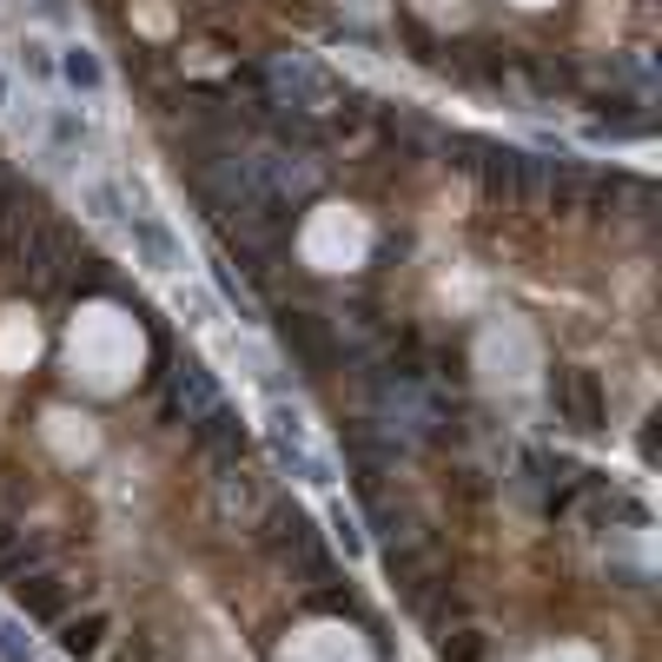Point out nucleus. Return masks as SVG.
I'll use <instances>...</instances> for the list:
<instances>
[{
	"instance_id": "6",
	"label": "nucleus",
	"mask_w": 662,
	"mask_h": 662,
	"mask_svg": "<svg viewBox=\"0 0 662 662\" xmlns=\"http://www.w3.org/2000/svg\"><path fill=\"white\" fill-rule=\"evenodd\" d=\"M265 444H272V458L298 477V484H332V471H325V458L305 444V424H298V411L285 404V398H272V424H265Z\"/></svg>"
},
{
	"instance_id": "23",
	"label": "nucleus",
	"mask_w": 662,
	"mask_h": 662,
	"mask_svg": "<svg viewBox=\"0 0 662 662\" xmlns=\"http://www.w3.org/2000/svg\"><path fill=\"white\" fill-rule=\"evenodd\" d=\"M637 451H643V464H656V451H662V418H643V438H637Z\"/></svg>"
},
{
	"instance_id": "22",
	"label": "nucleus",
	"mask_w": 662,
	"mask_h": 662,
	"mask_svg": "<svg viewBox=\"0 0 662 662\" xmlns=\"http://www.w3.org/2000/svg\"><path fill=\"white\" fill-rule=\"evenodd\" d=\"M60 73H66V80H73V86H99V60H93V53H86V46H73V53H66V60H60Z\"/></svg>"
},
{
	"instance_id": "20",
	"label": "nucleus",
	"mask_w": 662,
	"mask_h": 662,
	"mask_svg": "<svg viewBox=\"0 0 662 662\" xmlns=\"http://www.w3.org/2000/svg\"><path fill=\"white\" fill-rule=\"evenodd\" d=\"M0 662H33V637L20 617H0Z\"/></svg>"
},
{
	"instance_id": "14",
	"label": "nucleus",
	"mask_w": 662,
	"mask_h": 662,
	"mask_svg": "<svg viewBox=\"0 0 662 662\" xmlns=\"http://www.w3.org/2000/svg\"><path fill=\"white\" fill-rule=\"evenodd\" d=\"M40 557H46V544H40V537L7 530V537H0V584H20L27 570H40Z\"/></svg>"
},
{
	"instance_id": "3",
	"label": "nucleus",
	"mask_w": 662,
	"mask_h": 662,
	"mask_svg": "<svg viewBox=\"0 0 662 662\" xmlns=\"http://www.w3.org/2000/svg\"><path fill=\"white\" fill-rule=\"evenodd\" d=\"M265 73V93L279 99V106H292V113H332L338 99H345V86L312 60V53H279L272 66H259Z\"/></svg>"
},
{
	"instance_id": "25",
	"label": "nucleus",
	"mask_w": 662,
	"mask_h": 662,
	"mask_svg": "<svg viewBox=\"0 0 662 662\" xmlns=\"http://www.w3.org/2000/svg\"><path fill=\"white\" fill-rule=\"evenodd\" d=\"M113 662H153V643H133L126 656H113Z\"/></svg>"
},
{
	"instance_id": "12",
	"label": "nucleus",
	"mask_w": 662,
	"mask_h": 662,
	"mask_svg": "<svg viewBox=\"0 0 662 662\" xmlns=\"http://www.w3.org/2000/svg\"><path fill=\"white\" fill-rule=\"evenodd\" d=\"M212 292H219V298H225V305L239 312V325H265V312H259L252 285H245V279L232 272V252H219V259H212Z\"/></svg>"
},
{
	"instance_id": "17",
	"label": "nucleus",
	"mask_w": 662,
	"mask_h": 662,
	"mask_svg": "<svg viewBox=\"0 0 662 662\" xmlns=\"http://www.w3.org/2000/svg\"><path fill=\"white\" fill-rule=\"evenodd\" d=\"M590 524H597V530H610V524H637V530H643V524H650V511H643L637 497L610 491V497H597V504H590Z\"/></svg>"
},
{
	"instance_id": "5",
	"label": "nucleus",
	"mask_w": 662,
	"mask_h": 662,
	"mask_svg": "<svg viewBox=\"0 0 662 662\" xmlns=\"http://www.w3.org/2000/svg\"><path fill=\"white\" fill-rule=\"evenodd\" d=\"M272 325H279L285 351H292L312 378H332V371L345 365V338L332 332V318H318V312H279Z\"/></svg>"
},
{
	"instance_id": "13",
	"label": "nucleus",
	"mask_w": 662,
	"mask_h": 662,
	"mask_svg": "<svg viewBox=\"0 0 662 662\" xmlns=\"http://www.w3.org/2000/svg\"><path fill=\"white\" fill-rule=\"evenodd\" d=\"M172 398L199 418L206 404H219V385H212V371H206L199 358H179V365H172Z\"/></svg>"
},
{
	"instance_id": "24",
	"label": "nucleus",
	"mask_w": 662,
	"mask_h": 662,
	"mask_svg": "<svg viewBox=\"0 0 662 662\" xmlns=\"http://www.w3.org/2000/svg\"><path fill=\"white\" fill-rule=\"evenodd\" d=\"M159 424H192V411H186L179 398H166V404H159Z\"/></svg>"
},
{
	"instance_id": "7",
	"label": "nucleus",
	"mask_w": 662,
	"mask_h": 662,
	"mask_svg": "<svg viewBox=\"0 0 662 662\" xmlns=\"http://www.w3.org/2000/svg\"><path fill=\"white\" fill-rule=\"evenodd\" d=\"M385 577H391V590L404 597V603H424L438 584H444V557H438V544H391L385 550Z\"/></svg>"
},
{
	"instance_id": "8",
	"label": "nucleus",
	"mask_w": 662,
	"mask_h": 662,
	"mask_svg": "<svg viewBox=\"0 0 662 662\" xmlns=\"http://www.w3.org/2000/svg\"><path fill=\"white\" fill-rule=\"evenodd\" d=\"M13 590H20V617H27V623H60L66 603H73V584L53 577V570H27Z\"/></svg>"
},
{
	"instance_id": "10",
	"label": "nucleus",
	"mask_w": 662,
	"mask_h": 662,
	"mask_svg": "<svg viewBox=\"0 0 662 662\" xmlns=\"http://www.w3.org/2000/svg\"><path fill=\"white\" fill-rule=\"evenodd\" d=\"M106 637H113V617L106 610H80V617H60V656L66 662H86L106 650Z\"/></svg>"
},
{
	"instance_id": "18",
	"label": "nucleus",
	"mask_w": 662,
	"mask_h": 662,
	"mask_svg": "<svg viewBox=\"0 0 662 662\" xmlns=\"http://www.w3.org/2000/svg\"><path fill=\"white\" fill-rule=\"evenodd\" d=\"M517 66L544 86V93H577V73L564 66V60H537V53H517Z\"/></svg>"
},
{
	"instance_id": "19",
	"label": "nucleus",
	"mask_w": 662,
	"mask_h": 662,
	"mask_svg": "<svg viewBox=\"0 0 662 662\" xmlns=\"http://www.w3.org/2000/svg\"><path fill=\"white\" fill-rule=\"evenodd\" d=\"M444 491H451L464 511H484V504H491V484H484V471H471V464H458V471L444 477Z\"/></svg>"
},
{
	"instance_id": "1",
	"label": "nucleus",
	"mask_w": 662,
	"mask_h": 662,
	"mask_svg": "<svg viewBox=\"0 0 662 662\" xmlns=\"http://www.w3.org/2000/svg\"><path fill=\"white\" fill-rule=\"evenodd\" d=\"M444 153H458L451 166H464L491 206H530V153L517 146H497V139H471V133H451Z\"/></svg>"
},
{
	"instance_id": "15",
	"label": "nucleus",
	"mask_w": 662,
	"mask_h": 662,
	"mask_svg": "<svg viewBox=\"0 0 662 662\" xmlns=\"http://www.w3.org/2000/svg\"><path fill=\"white\" fill-rule=\"evenodd\" d=\"M60 285H66V292H80V298L106 292V259H99V252H86V245H73V259H66Z\"/></svg>"
},
{
	"instance_id": "2",
	"label": "nucleus",
	"mask_w": 662,
	"mask_h": 662,
	"mask_svg": "<svg viewBox=\"0 0 662 662\" xmlns=\"http://www.w3.org/2000/svg\"><path fill=\"white\" fill-rule=\"evenodd\" d=\"M259 544L279 557V564H298L312 584H338V564L325 557V544H318V524L292 504V497H272V504H259Z\"/></svg>"
},
{
	"instance_id": "11",
	"label": "nucleus",
	"mask_w": 662,
	"mask_h": 662,
	"mask_svg": "<svg viewBox=\"0 0 662 662\" xmlns=\"http://www.w3.org/2000/svg\"><path fill=\"white\" fill-rule=\"evenodd\" d=\"M126 232H133L139 259H146L153 272H179V265H186V259H179V239H172V232H166L153 212H133V219H126Z\"/></svg>"
},
{
	"instance_id": "9",
	"label": "nucleus",
	"mask_w": 662,
	"mask_h": 662,
	"mask_svg": "<svg viewBox=\"0 0 662 662\" xmlns=\"http://www.w3.org/2000/svg\"><path fill=\"white\" fill-rule=\"evenodd\" d=\"M192 438H199L206 451H219L225 464H239V458H245V424H239V411H232L225 398H219V404H206V411L192 418Z\"/></svg>"
},
{
	"instance_id": "21",
	"label": "nucleus",
	"mask_w": 662,
	"mask_h": 662,
	"mask_svg": "<svg viewBox=\"0 0 662 662\" xmlns=\"http://www.w3.org/2000/svg\"><path fill=\"white\" fill-rule=\"evenodd\" d=\"M332 537H338L345 564H351V557H365V530H358V517H351L345 504H332Z\"/></svg>"
},
{
	"instance_id": "16",
	"label": "nucleus",
	"mask_w": 662,
	"mask_h": 662,
	"mask_svg": "<svg viewBox=\"0 0 662 662\" xmlns=\"http://www.w3.org/2000/svg\"><path fill=\"white\" fill-rule=\"evenodd\" d=\"M438 662H491V637L477 623H458L438 637Z\"/></svg>"
},
{
	"instance_id": "4",
	"label": "nucleus",
	"mask_w": 662,
	"mask_h": 662,
	"mask_svg": "<svg viewBox=\"0 0 662 662\" xmlns=\"http://www.w3.org/2000/svg\"><path fill=\"white\" fill-rule=\"evenodd\" d=\"M550 411H557V424H570V431H584V438L610 431V398H603V378H597V371H584V365H557V371H550Z\"/></svg>"
}]
</instances>
